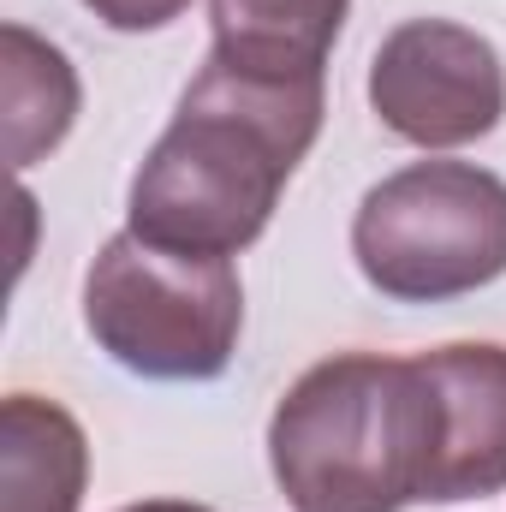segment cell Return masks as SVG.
I'll list each match as a JSON object with an SVG mask.
<instances>
[{"label": "cell", "instance_id": "cell-1", "mask_svg": "<svg viewBox=\"0 0 506 512\" xmlns=\"http://www.w3.org/2000/svg\"><path fill=\"white\" fill-rule=\"evenodd\" d=\"M322 131V78L215 60L131 179V233L167 251L239 256L274 221L280 185Z\"/></svg>", "mask_w": 506, "mask_h": 512}, {"label": "cell", "instance_id": "cell-2", "mask_svg": "<svg viewBox=\"0 0 506 512\" xmlns=\"http://www.w3.org/2000/svg\"><path fill=\"white\" fill-rule=\"evenodd\" d=\"M268 465L298 512H405L429 501L435 399L417 358L340 352L268 417Z\"/></svg>", "mask_w": 506, "mask_h": 512}, {"label": "cell", "instance_id": "cell-3", "mask_svg": "<svg viewBox=\"0 0 506 512\" xmlns=\"http://www.w3.org/2000/svg\"><path fill=\"white\" fill-rule=\"evenodd\" d=\"M84 328L131 376L215 382L239 352L245 286L233 256L167 251L126 227L84 274Z\"/></svg>", "mask_w": 506, "mask_h": 512}, {"label": "cell", "instance_id": "cell-4", "mask_svg": "<svg viewBox=\"0 0 506 512\" xmlns=\"http://www.w3.org/2000/svg\"><path fill=\"white\" fill-rule=\"evenodd\" d=\"M352 256L393 304H441L506 274V179L477 161H411L364 191Z\"/></svg>", "mask_w": 506, "mask_h": 512}, {"label": "cell", "instance_id": "cell-5", "mask_svg": "<svg viewBox=\"0 0 506 512\" xmlns=\"http://www.w3.org/2000/svg\"><path fill=\"white\" fill-rule=\"evenodd\" d=\"M370 108L417 149H459L501 126L506 66L489 36L453 18H405L370 60Z\"/></svg>", "mask_w": 506, "mask_h": 512}, {"label": "cell", "instance_id": "cell-6", "mask_svg": "<svg viewBox=\"0 0 506 512\" xmlns=\"http://www.w3.org/2000/svg\"><path fill=\"white\" fill-rule=\"evenodd\" d=\"M435 399V465L429 501H483L506 489V346L465 340L417 352Z\"/></svg>", "mask_w": 506, "mask_h": 512}, {"label": "cell", "instance_id": "cell-7", "mask_svg": "<svg viewBox=\"0 0 506 512\" xmlns=\"http://www.w3.org/2000/svg\"><path fill=\"white\" fill-rule=\"evenodd\" d=\"M90 483V441L78 417L42 393L0 405V512H78Z\"/></svg>", "mask_w": 506, "mask_h": 512}, {"label": "cell", "instance_id": "cell-8", "mask_svg": "<svg viewBox=\"0 0 506 512\" xmlns=\"http://www.w3.org/2000/svg\"><path fill=\"white\" fill-rule=\"evenodd\" d=\"M352 0H209L215 24V60L286 72V78H322Z\"/></svg>", "mask_w": 506, "mask_h": 512}, {"label": "cell", "instance_id": "cell-9", "mask_svg": "<svg viewBox=\"0 0 506 512\" xmlns=\"http://www.w3.org/2000/svg\"><path fill=\"white\" fill-rule=\"evenodd\" d=\"M78 120V72L72 60L42 42L24 24L0 30V131H6V161L24 173L48 149L66 143Z\"/></svg>", "mask_w": 506, "mask_h": 512}, {"label": "cell", "instance_id": "cell-10", "mask_svg": "<svg viewBox=\"0 0 506 512\" xmlns=\"http://www.w3.org/2000/svg\"><path fill=\"white\" fill-rule=\"evenodd\" d=\"M108 30H161V24H173L191 0H84Z\"/></svg>", "mask_w": 506, "mask_h": 512}, {"label": "cell", "instance_id": "cell-11", "mask_svg": "<svg viewBox=\"0 0 506 512\" xmlns=\"http://www.w3.org/2000/svg\"><path fill=\"white\" fill-rule=\"evenodd\" d=\"M120 512H209L197 501H137V507H120Z\"/></svg>", "mask_w": 506, "mask_h": 512}]
</instances>
